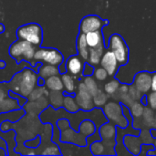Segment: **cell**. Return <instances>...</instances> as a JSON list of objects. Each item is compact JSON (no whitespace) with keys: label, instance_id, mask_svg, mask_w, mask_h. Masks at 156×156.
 Wrapping results in <instances>:
<instances>
[{"label":"cell","instance_id":"cell-1","mask_svg":"<svg viewBox=\"0 0 156 156\" xmlns=\"http://www.w3.org/2000/svg\"><path fill=\"white\" fill-rule=\"evenodd\" d=\"M38 74L32 68H25L16 73L8 83V88L15 93L27 98L37 86Z\"/></svg>","mask_w":156,"mask_h":156},{"label":"cell","instance_id":"cell-2","mask_svg":"<svg viewBox=\"0 0 156 156\" xmlns=\"http://www.w3.org/2000/svg\"><path fill=\"white\" fill-rule=\"evenodd\" d=\"M57 127L60 132V142L76 144L80 147L87 146V137L76 132L70 127L69 122L66 118H61L56 122Z\"/></svg>","mask_w":156,"mask_h":156},{"label":"cell","instance_id":"cell-3","mask_svg":"<svg viewBox=\"0 0 156 156\" xmlns=\"http://www.w3.org/2000/svg\"><path fill=\"white\" fill-rule=\"evenodd\" d=\"M37 48L33 46L28 41L18 38L11 44L8 52L10 57L13 58L16 63H20L21 61L32 63Z\"/></svg>","mask_w":156,"mask_h":156},{"label":"cell","instance_id":"cell-4","mask_svg":"<svg viewBox=\"0 0 156 156\" xmlns=\"http://www.w3.org/2000/svg\"><path fill=\"white\" fill-rule=\"evenodd\" d=\"M106 48H109L113 52L121 66H124L128 63L130 58V49L124 38L120 34L114 33L110 37Z\"/></svg>","mask_w":156,"mask_h":156},{"label":"cell","instance_id":"cell-5","mask_svg":"<svg viewBox=\"0 0 156 156\" xmlns=\"http://www.w3.org/2000/svg\"><path fill=\"white\" fill-rule=\"evenodd\" d=\"M16 37L31 43L36 48H39L43 40V30L37 23H28L19 27L16 30Z\"/></svg>","mask_w":156,"mask_h":156},{"label":"cell","instance_id":"cell-6","mask_svg":"<svg viewBox=\"0 0 156 156\" xmlns=\"http://www.w3.org/2000/svg\"><path fill=\"white\" fill-rule=\"evenodd\" d=\"M35 62H41L46 64H50L53 66L58 67L63 61L64 57L60 51L56 48H37L34 55Z\"/></svg>","mask_w":156,"mask_h":156},{"label":"cell","instance_id":"cell-7","mask_svg":"<svg viewBox=\"0 0 156 156\" xmlns=\"http://www.w3.org/2000/svg\"><path fill=\"white\" fill-rule=\"evenodd\" d=\"M109 25V21L102 19L96 15H89L84 16L80 23V32L87 34L89 32L102 30L105 26Z\"/></svg>","mask_w":156,"mask_h":156},{"label":"cell","instance_id":"cell-8","mask_svg":"<svg viewBox=\"0 0 156 156\" xmlns=\"http://www.w3.org/2000/svg\"><path fill=\"white\" fill-rule=\"evenodd\" d=\"M78 91L75 92V100L80 107V110L82 111H92L95 108L94 102H93V97L90 93V91L87 90L84 82L80 83L78 85Z\"/></svg>","mask_w":156,"mask_h":156},{"label":"cell","instance_id":"cell-9","mask_svg":"<svg viewBox=\"0 0 156 156\" xmlns=\"http://www.w3.org/2000/svg\"><path fill=\"white\" fill-rule=\"evenodd\" d=\"M100 64L107 71L109 76H115L121 66L113 52L111 51L109 48L104 51Z\"/></svg>","mask_w":156,"mask_h":156},{"label":"cell","instance_id":"cell-10","mask_svg":"<svg viewBox=\"0 0 156 156\" xmlns=\"http://www.w3.org/2000/svg\"><path fill=\"white\" fill-rule=\"evenodd\" d=\"M104 113L106 115V118L108 119V121H112L114 122L117 125H119L122 128H125L127 126V124H125L124 122H121V120L126 121L125 118H122L121 116H123L122 114V104H117V103H108L105 106L104 109Z\"/></svg>","mask_w":156,"mask_h":156},{"label":"cell","instance_id":"cell-11","mask_svg":"<svg viewBox=\"0 0 156 156\" xmlns=\"http://www.w3.org/2000/svg\"><path fill=\"white\" fill-rule=\"evenodd\" d=\"M151 83H152V75L148 71H140L138 72L133 81V85L142 93L146 94L151 90Z\"/></svg>","mask_w":156,"mask_h":156},{"label":"cell","instance_id":"cell-12","mask_svg":"<svg viewBox=\"0 0 156 156\" xmlns=\"http://www.w3.org/2000/svg\"><path fill=\"white\" fill-rule=\"evenodd\" d=\"M84 63H85V61L79 55L71 56L65 61L66 72L69 73L70 75H72L75 78L80 77V76H82Z\"/></svg>","mask_w":156,"mask_h":156},{"label":"cell","instance_id":"cell-13","mask_svg":"<svg viewBox=\"0 0 156 156\" xmlns=\"http://www.w3.org/2000/svg\"><path fill=\"white\" fill-rule=\"evenodd\" d=\"M77 50H78V54L79 56L85 61L87 62L89 59V54H90V48L87 44L86 41V37H85V34L84 33H80L79 34L78 37H77Z\"/></svg>","mask_w":156,"mask_h":156},{"label":"cell","instance_id":"cell-14","mask_svg":"<svg viewBox=\"0 0 156 156\" xmlns=\"http://www.w3.org/2000/svg\"><path fill=\"white\" fill-rule=\"evenodd\" d=\"M106 48L105 43H102L95 48H90V54H89V59L87 62L90 64L96 66L99 65L101 59V57L104 53V50Z\"/></svg>","mask_w":156,"mask_h":156},{"label":"cell","instance_id":"cell-15","mask_svg":"<svg viewBox=\"0 0 156 156\" xmlns=\"http://www.w3.org/2000/svg\"><path fill=\"white\" fill-rule=\"evenodd\" d=\"M61 76V80L63 82V86H64V92L68 93V94H75L76 90H77V84H76V80H75V77H73L72 75H70L68 72H64L62 74H60Z\"/></svg>","mask_w":156,"mask_h":156},{"label":"cell","instance_id":"cell-16","mask_svg":"<svg viewBox=\"0 0 156 156\" xmlns=\"http://www.w3.org/2000/svg\"><path fill=\"white\" fill-rule=\"evenodd\" d=\"M85 37H86V41H87L89 48H95L102 43H105L101 30L89 32L85 34Z\"/></svg>","mask_w":156,"mask_h":156},{"label":"cell","instance_id":"cell-17","mask_svg":"<svg viewBox=\"0 0 156 156\" xmlns=\"http://www.w3.org/2000/svg\"><path fill=\"white\" fill-rule=\"evenodd\" d=\"M60 75V74H59ZM59 75L51 76L45 80V87L53 91H64V86Z\"/></svg>","mask_w":156,"mask_h":156},{"label":"cell","instance_id":"cell-18","mask_svg":"<svg viewBox=\"0 0 156 156\" xmlns=\"http://www.w3.org/2000/svg\"><path fill=\"white\" fill-rule=\"evenodd\" d=\"M37 74L39 78H42L44 80L51 77V76H55V75H59V69L57 66H53L50 64H41V66L38 68L37 70Z\"/></svg>","mask_w":156,"mask_h":156},{"label":"cell","instance_id":"cell-19","mask_svg":"<svg viewBox=\"0 0 156 156\" xmlns=\"http://www.w3.org/2000/svg\"><path fill=\"white\" fill-rule=\"evenodd\" d=\"M62 107L69 113H74V112H77L78 111H80V107L77 103L75 98L72 96V94H68L66 92H64Z\"/></svg>","mask_w":156,"mask_h":156},{"label":"cell","instance_id":"cell-20","mask_svg":"<svg viewBox=\"0 0 156 156\" xmlns=\"http://www.w3.org/2000/svg\"><path fill=\"white\" fill-rule=\"evenodd\" d=\"M97 131L95 122L90 119H85L83 120L79 127V132L80 133H82L83 135H85L86 137H89L92 134H94V133Z\"/></svg>","mask_w":156,"mask_h":156},{"label":"cell","instance_id":"cell-21","mask_svg":"<svg viewBox=\"0 0 156 156\" xmlns=\"http://www.w3.org/2000/svg\"><path fill=\"white\" fill-rule=\"evenodd\" d=\"M100 134L101 136V139L103 141H108V140H112L116 136V128L114 124L111 123H105L101 125V127L99 130Z\"/></svg>","mask_w":156,"mask_h":156},{"label":"cell","instance_id":"cell-22","mask_svg":"<svg viewBox=\"0 0 156 156\" xmlns=\"http://www.w3.org/2000/svg\"><path fill=\"white\" fill-rule=\"evenodd\" d=\"M48 98H49L51 106L55 110H57V109L62 107L63 99H64V91H53V90H50Z\"/></svg>","mask_w":156,"mask_h":156},{"label":"cell","instance_id":"cell-23","mask_svg":"<svg viewBox=\"0 0 156 156\" xmlns=\"http://www.w3.org/2000/svg\"><path fill=\"white\" fill-rule=\"evenodd\" d=\"M84 84L87 88V90L90 91V93L93 96L96 94V92L99 90L98 85L96 83V81L93 80V78L91 76H86L84 77Z\"/></svg>","mask_w":156,"mask_h":156},{"label":"cell","instance_id":"cell-24","mask_svg":"<svg viewBox=\"0 0 156 156\" xmlns=\"http://www.w3.org/2000/svg\"><path fill=\"white\" fill-rule=\"evenodd\" d=\"M93 97V102L95 107H100L105 104L106 101H107V95L106 92H103L102 90H101L99 89V90L96 92L95 95L92 96Z\"/></svg>","mask_w":156,"mask_h":156},{"label":"cell","instance_id":"cell-25","mask_svg":"<svg viewBox=\"0 0 156 156\" xmlns=\"http://www.w3.org/2000/svg\"><path fill=\"white\" fill-rule=\"evenodd\" d=\"M47 90H46V88L45 87H43V86H37L34 90H33V91L29 94V96L27 98L28 101H36V100H37V99H39V98H41V96H42V94L46 91Z\"/></svg>","mask_w":156,"mask_h":156},{"label":"cell","instance_id":"cell-26","mask_svg":"<svg viewBox=\"0 0 156 156\" xmlns=\"http://www.w3.org/2000/svg\"><path fill=\"white\" fill-rule=\"evenodd\" d=\"M120 88V82L117 80H112L110 82H108L107 84H105L104 86V91L107 94H113L117 91V90H119Z\"/></svg>","mask_w":156,"mask_h":156},{"label":"cell","instance_id":"cell-27","mask_svg":"<svg viewBox=\"0 0 156 156\" xmlns=\"http://www.w3.org/2000/svg\"><path fill=\"white\" fill-rule=\"evenodd\" d=\"M130 112H131V114L133 115V117H140L143 115L144 113V107H143V104L142 103H139V102H136L134 101L131 107H130Z\"/></svg>","mask_w":156,"mask_h":156},{"label":"cell","instance_id":"cell-28","mask_svg":"<svg viewBox=\"0 0 156 156\" xmlns=\"http://www.w3.org/2000/svg\"><path fill=\"white\" fill-rule=\"evenodd\" d=\"M93 76L95 77L96 80H100V81H102L104 80L107 79V77L109 76L107 71L101 67V68H99V69H94V72H93Z\"/></svg>","mask_w":156,"mask_h":156},{"label":"cell","instance_id":"cell-29","mask_svg":"<svg viewBox=\"0 0 156 156\" xmlns=\"http://www.w3.org/2000/svg\"><path fill=\"white\" fill-rule=\"evenodd\" d=\"M8 95L10 98H13V99H16V101H17V103L19 105L20 108H22L27 101V99L26 97H23L22 95H19L17 93H15L13 92L12 90H9L8 91Z\"/></svg>","mask_w":156,"mask_h":156},{"label":"cell","instance_id":"cell-30","mask_svg":"<svg viewBox=\"0 0 156 156\" xmlns=\"http://www.w3.org/2000/svg\"><path fill=\"white\" fill-rule=\"evenodd\" d=\"M147 97V105L152 109L156 110V91H151L148 93Z\"/></svg>","mask_w":156,"mask_h":156},{"label":"cell","instance_id":"cell-31","mask_svg":"<svg viewBox=\"0 0 156 156\" xmlns=\"http://www.w3.org/2000/svg\"><path fill=\"white\" fill-rule=\"evenodd\" d=\"M94 66L90 64L89 62H85L84 63V67H83V70H82V76L86 77V76H92L93 72H94Z\"/></svg>","mask_w":156,"mask_h":156},{"label":"cell","instance_id":"cell-32","mask_svg":"<svg viewBox=\"0 0 156 156\" xmlns=\"http://www.w3.org/2000/svg\"><path fill=\"white\" fill-rule=\"evenodd\" d=\"M152 75V83H151V90L156 91V71L151 73Z\"/></svg>","mask_w":156,"mask_h":156},{"label":"cell","instance_id":"cell-33","mask_svg":"<svg viewBox=\"0 0 156 156\" xmlns=\"http://www.w3.org/2000/svg\"><path fill=\"white\" fill-rule=\"evenodd\" d=\"M141 102H142L143 105L146 106V105H147V97H146V96H142V98H141Z\"/></svg>","mask_w":156,"mask_h":156},{"label":"cell","instance_id":"cell-34","mask_svg":"<svg viewBox=\"0 0 156 156\" xmlns=\"http://www.w3.org/2000/svg\"><path fill=\"white\" fill-rule=\"evenodd\" d=\"M5 62L4 60H0V69H5Z\"/></svg>","mask_w":156,"mask_h":156},{"label":"cell","instance_id":"cell-35","mask_svg":"<svg viewBox=\"0 0 156 156\" xmlns=\"http://www.w3.org/2000/svg\"><path fill=\"white\" fill-rule=\"evenodd\" d=\"M5 31V27L2 23H0V34H2Z\"/></svg>","mask_w":156,"mask_h":156}]
</instances>
